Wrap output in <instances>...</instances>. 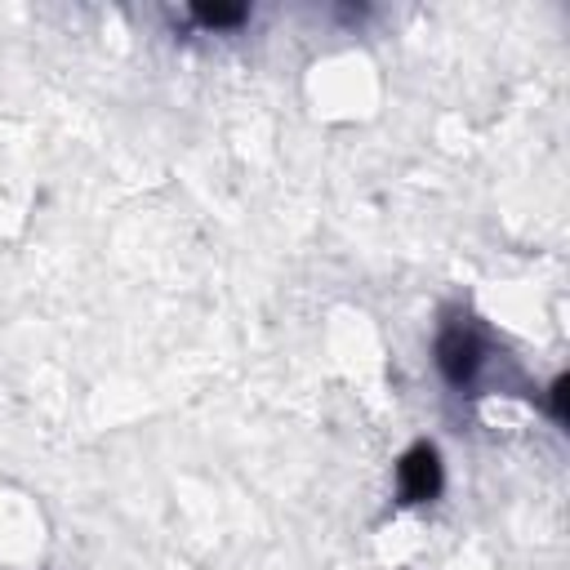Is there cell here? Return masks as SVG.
Instances as JSON below:
<instances>
[{"label":"cell","instance_id":"6da1fadb","mask_svg":"<svg viewBox=\"0 0 570 570\" xmlns=\"http://www.w3.org/2000/svg\"><path fill=\"white\" fill-rule=\"evenodd\" d=\"M432 361H436V374L463 396V392H476L494 365V338L485 334V325L468 312H445V321L436 325V338H432Z\"/></svg>","mask_w":570,"mask_h":570},{"label":"cell","instance_id":"7a4b0ae2","mask_svg":"<svg viewBox=\"0 0 570 570\" xmlns=\"http://www.w3.org/2000/svg\"><path fill=\"white\" fill-rule=\"evenodd\" d=\"M392 485H396V503H405V508H423V503L441 499V490H445L441 450H436L432 441H414V445L396 459Z\"/></svg>","mask_w":570,"mask_h":570},{"label":"cell","instance_id":"3957f363","mask_svg":"<svg viewBox=\"0 0 570 570\" xmlns=\"http://www.w3.org/2000/svg\"><path fill=\"white\" fill-rule=\"evenodd\" d=\"M187 22L205 36L214 31H236L249 22V9L245 4H187Z\"/></svg>","mask_w":570,"mask_h":570}]
</instances>
